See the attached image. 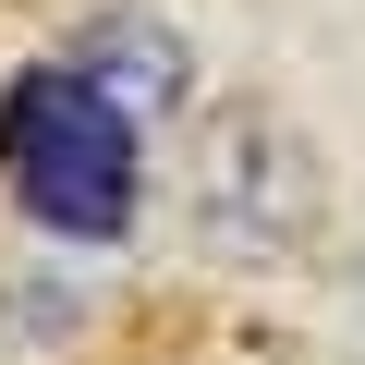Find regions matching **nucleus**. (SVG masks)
<instances>
[{"instance_id":"nucleus-2","label":"nucleus","mask_w":365,"mask_h":365,"mask_svg":"<svg viewBox=\"0 0 365 365\" xmlns=\"http://www.w3.org/2000/svg\"><path fill=\"white\" fill-rule=\"evenodd\" d=\"M195 207H207V244L232 256H292L304 232H317V170H304V146L280 134V122H256V110H232L220 134H207V170H195Z\"/></svg>"},{"instance_id":"nucleus-4","label":"nucleus","mask_w":365,"mask_h":365,"mask_svg":"<svg viewBox=\"0 0 365 365\" xmlns=\"http://www.w3.org/2000/svg\"><path fill=\"white\" fill-rule=\"evenodd\" d=\"M341 304H353V329H365V256H353V268H341Z\"/></svg>"},{"instance_id":"nucleus-1","label":"nucleus","mask_w":365,"mask_h":365,"mask_svg":"<svg viewBox=\"0 0 365 365\" xmlns=\"http://www.w3.org/2000/svg\"><path fill=\"white\" fill-rule=\"evenodd\" d=\"M0 195L49 244H122L146 195V122L61 49L0 86Z\"/></svg>"},{"instance_id":"nucleus-3","label":"nucleus","mask_w":365,"mask_h":365,"mask_svg":"<svg viewBox=\"0 0 365 365\" xmlns=\"http://www.w3.org/2000/svg\"><path fill=\"white\" fill-rule=\"evenodd\" d=\"M73 61H86V73H98L134 122H170L182 98H195V61H182V37H170V25H146V13H110Z\"/></svg>"}]
</instances>
